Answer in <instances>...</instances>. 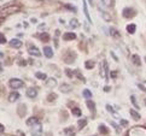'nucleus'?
Returning a JSON list of instances; mask_svg holds the SVG:
<instances>
[{
	"label": "nucleus",
	"instance_id": "f257e3e1",
	"mask_svg": "<svg viewBox=\"0 0 146 136\" xmlns=\"http://www.w3.org/2000/svg\"><path fill=\"white\" fill-rule=\"evenodd\" d=\"M18 11H19L18 5H7V6H4L1 10H0V17H1V20H4L6 17H9V16H11Z\"/></svg>",
	"mask_w": 146,
	"mask_h": 136
},
{
	"label": "nucleus",
	"instance_id": "f03ea898",
	"mask_svg": "<svg viewBox=\"0 0 146 136\" xmlns=\"http://www.w3.org/2000/svg\"><path fill=\"white\" fill-rule=\"evenodd\" d=\"M9 85L12 89H19V88L24 87V82L22 80H19V78H11L9 82Z\"/></svg>",
	"mask_w": 146,
	"mask_h": 136
},
{
	"label": "nucleus",
	"instance_id": "7ed1b4c3",
	"mask_svg": "<svg viewBox=\"0 0 146 136\" xmlns=\"http://www.w3.org/2000/svg\"><path fill=\"white\" fill-rule=\"evenodd\" d=\"M30 134H32V136H42V125L40 123L33 125L32 130H30Z\"/></svg>",
	"mask_w": 146,
	"mask_h": 136
},
{
	"label": "nucleus",
	"instance_id": "20e7f679",
	"mask_svg": "<svg viewBox=\"0 0 146 136\" xmlns=\"http://www.w3.org/2000/svg\"><path fill=\"white\" fill-rule=\"evenodd\" d=\"M122 15H123L124 18L130 19V18H133L134 16L137 15V11H135L134 9H132V7H124L123 11H122Z\"/></svg>",
	"mask_w": 146,
	"mask_h": 136
},
{
	"label": "nucleus",
	"instance_id": "39448f33",
	"mask_svg": "<svg viewBox=\"0 0 146 136\" xmlns=\"http://www.w3.org/2000/svg\"><path fill=\"white\" fill-rule=\"evenodd\" d=\"M100 75H102L103 78H108V76H109V66H108V61L106 60H103V63H102Z\"/></svg>",
	"mask_w": 146,
	"mask_h": 136
},
{
	"label": "nucleus",
	"instance_id": "423d86ee",
	"mask_svg": "<svg viewBox=\"0 0 146 136\" xmlns=\"http://www.w3.org/2000/svg\"><path fill=\"white\" fill-rule=\"evenodd\" d=\"M27 96L28 98H30V99H34V98H36L38 96V89L36 88H34V87H32V88H28L27 89Z\"/></svg>",
	"mask_w": 146,
	"mask_h": 136
},
{
	"label": "nucleus",
	"instance_id": "0eeeda50",
	"mask_svg": "<svg viewBox=\"0 0 146 136\" xmlns=\"http://www.w3.org/2000/svg\"><path fill=\"white\" fill-rule=\"evenodd\" d=\"M19 93L18 92H12V93H10L9 94V98H7V100L9 102H16L18 99H19Z\"/></svg>",
	"mask_w": 146,
	"mask_h": 136
},
{
	"label": "nucleus",
	"instance_id": "6e6552de",
	"mask_svg": "<svg viewBox=\"0 0 146 136\" xmlns=\"http://www.w3.org/2000/svg\"><path fill=\"white\" fill-rule=\"evenodd\" d=\"M28 53L30 55H34V57H40L41 55V52L39 51L38 47H35V46H32L30 48H28Z\"/></svg>",
	"mask_w": 146,
	"mask_h": 136
},
{
	"label": "nucleus",
	"instance_id": "1a4fd4ad",
	"mask_svg": "<svg viewBox=\"0 0 146 136\" xmlns=\"http://www.w3.org/2000/svg\"><path fill=\"white\" fill-rule=\"evenodd\" d=\"M9 45L11 46L12 48H19V47L22 46V41H21L19 39H12V40H10Z\"/></svg>",
	"mask_w": 146,
	"mask_h": 136
},
{
	"label": "nucleus",
	"instance_id": "9d476101",
	"mask_svg": "<svg viewBox=\"0 0 146 136\" xmlns=\"http://www.w3.org/2000/svg\"><path fill=\"white\" fill-rule=\"evenodd\" d=\"M75 60V53H72V52H68L66 55H65V59L64 61L66 64H71V63H74Z\"/></svg>",
	"mask_w": 146,
	"mask_h": 136
},
{
	"label": "nucleus",
	"instance_id": "9b49d317",
	"mask_svg": "<svg viewBox=\"0 0 146 136\" xmlns=\"http://www.w3.org/2000/svg\"><path fill=\"white\" fill-rule=\"evenodd\" d=\"M83 13H85V16H86V19H87L90 23H92V19H91V16H90V11H88L86 0H83Z\"/></svg>",
	"mask_w": 146,
	"mask_h": 136
},
{
	"label": "nucleus",
	"instance_id": "f8f14e48",
	"mask_svg": "<svg viewBox=\"0 0 146 136\" xmlns=\"http://www.w3.org/2000/svg\"><path fill=\"white\" fill-rule=\"evenodd\" d=\"M38 123H40V119L38 118V117H30V118H28L27 119V125H29V127H33V125H35V124H38Z\"/></svg>",
	"mask_w": 146,
	"mask_h": 136
},
{
	"label": "nucleus",
	"instance_id": "ddd939ff",
	"mask_svg": "<svg viewBox=\"0 0 146 136\" xmlns=\"http://www.w3.org/2000/svg\"><path fill=\"white\" fill-rule=\"evenodd\" d=\"M59 90L62 93H70L72 90V87L70 85H66V83H63L60 87H59Z\"/></svg>",
	"mask_w": 146,
	"mask_h": 136
},
{
	"label": "nucleus",
	"instance_id": "4468645a",
	"mask_svg": "<svg viewBox=\"0 0 146 136\" xmlns=\"http://www.w3.org/2000/svg\"><path fill=\"white\" fill-rule=\"evenodd\" d=\"M64 134L66 136H75L76 135V130L74 127H68L64 129Z\"/></svg>",
	"mask_w": 146,
	"mask_h": 136
},
{
	"label": "nucleus",
	"instance_id": "2eb2a0df",
	"mask_svg": "<svg viewBox=\"0 0 146 136\" xmlns=\"http://www.w3.org/2000/svg\"><path fill=\"white\" fill-rule=\"evenodd\" d=\"M46 86L50 87V88H53V87H57V80L54 77H48L47 81H46Z\"/></svg>",
	"mask_w": 146,
	"mask_h": 136
},
{
	"label": "nucleus",
	"instance_id": "dca6fc26",
	"mask_svg": "<svg viewBox=\"0 0 146 136\" xmlns=\"http://www.w3.org/2000/svg\"><path fill=\"white\" fill-rule=\"evenodd\" d=\"M44 54L46 58H52V57H53V51H52L51 47L46 46V47H44Z\"/></svg>",
	"mask_w": 146,
	"mask_h": 136
},
{
	"label": "nucleus",
	"instance_id": "f3484780",
	"mask_svg": "<svg viewBox=\"0 0 146 136\" xmlns=\"http://www.w3.org/2000/svg\"><path fill=\"white\" fill-rule=\"evenodd\" d=\"M86 105H87L88 110H90V111H91V113H92V114H94V113H96V104L93 102L92 100H87Z\"/></svg>",
	"mask_w": 146,
	"mask_h": 136
},
{
	"label": "nucleus",
	"instance_id": "a211bd4d",
	"mask_svg": "<svg viewBox=\"0 0 146 136\" xmlns=\"http://www.w3.org/2000/svg\"><path fill=\"white\" fill-rule=\"evenodd\" d=\"M63 39L65 41H71V40H75L76 39V34L75 33H65L63 35Z\"/></svg>",
	"mask_w": 146,
	"mask_h": 136
},
{
	"label": "nucleus",
	"instance_id": "6ab92c4d",
	"mask_svg": "<svg viewBox=\"0 0 146 136\" xmlns=\"http://www.w3.org/2000/svg\"><path fill=\"white\" fill-rule=\"evenodd\" d=\"M110 35L112 36V38H116V39L121 38V34H119V31L116 28H110Z\"/></svg>",
	"mask_w": 146,
	"mask_h": 136
},
{
	"label": "nucleus",
	"instance_id": "aec40b11",
	"mask_svg": "<svg viewBox=\"0 0 146 136\" xmlns=\"http://www.w3.org/2000/svg\"><path fill=\"white\" fill-rule=\"evenodd\" d=\"M132 61H133V64L137 65V66L141 65V60H140V57H139L138 54H134V55L132 57Z\"/></svg>",
	"mask_w": 146,
	"mask_h": 136
},
{
	"label": "nucleus",
	"instance_id": "412c9836",
	"mask_svg": "<svg viewBox=\"0 0 146 136\" xmlns=\"http://www.w3.org/2000/svg\"><path fill=\"white\" fill-rule=\"evenodd\" d=\"M129 113H130V116H132V118L134 119V121H140V114H139V112H137V111H134V110H130L129 111Z\"/></svg>",
	"mask_w": 146,
	"mask_h": 136
},
{
	"label": "nucleus",
	"instance_id": "4be33fe9",
	"mask_svg": "<svg viewBox=\"0 0 146 136\" xmlns=\"http://www.w3.org/2000/svg\"><path fill=\"white\" fill-rule=\"evenodd\" d=\"M39 38H40V40L42 41V42H48L50 41V35L47 33H41L39 35Z\"/></svg>",
	"mask_w": 146,
	"mask_h": 136
},
{
	"label": "nucleus",
	"instance_id": "5701e85b",
	"mask_svg": "<svg viewBox=\"0 0 146 136\" xmlns=\"http://www.w3.org/2000/svg\"><path fill=\"white\" fill-rule=\"evenodd\" d=\"M126 29H127V31H128L129 34H134V33H135V30H137V25L133 24V23H132V24H128Z\"/></svg>",
	"mask_w": 146,
	"mask_h": 136
},
{
	"label": "nucleus",
	"instance_id": "b1692460",
	"mask_svg": "<svg viewBox=\"0 0 146 136\" xmlns=\"http://www.w3.org/2000/svg\"><path fill=\"white\" fill-rule=\"evenodd\" d=\"M99 11H100V13H102V16H103L104 19L108 20V22H110V20H111V16H110V15H109L108 12H104L102 9H99Z\"/></svg>",
	"mask_w": 146,
	"mask_h": 136
},
{
	"label": "nucleus",
	"instance_id": "393cba45",
	"mask_svg": "<svg viewBox=\"0 0 146 136\" xmlns=\"http://www.w3.org/2000/svg\"><path fill=\"white\" fill-rule=\"evenodd\" d=\"M94 65H96V63L93 61V60H87V61L85 63V66H86V69H88V70L93 69V67H94Z\"/></svg>",
	"mask_w": 146,
	"mask_h": 136
},
{
	"label": "nucleus",
	"instance_id": "a878e982",
	"mask_svg": "<svg viewBox=\"0 0 146 136\" xmlns=\"http://www.w3.org/2000/svg\"><path fill=\"white\" fill-rule=\"evenodd\" d=\"M70 27L71 28H77L80 25V23H79V20H77L76 18H72V19H70Z\"/></svg>",
	"mask_w": 146,
	"mask_h": 136
},
{
	"label": "nucleus",
	"instance_id": "bb28decb",
	"mask_svg": "<svg viewBox=\"0 0 146 136\" xmlns=\"http://www.w3.org/2000/svg\"><path fill=\"white\" fill-rule=\"evenodd\" d=\"M71 112H72V114H74L75 117H80L81 114H82V112H81V110L79 108V107H74L71 110Z\"/></svg>",
	"mask_w": 146,
	"mask_h": 136
},
{
	"label": "nucleus",
	"instance_id": "cd10ccee",
	"mask_svg": "<svg viewBox=\"0 0 146 136\" xmlns=\"http://www.w3.org/2000/svg\"><path fill=\"white\" fill-rule=\"evenodd\" d=\"M77 125H79V129H83L87 125V119H80L79 122H77Z\"/></svg>",
	"mask_w": 146,
	"mask_h": 136
},
{
	"label": "nucleus",
	"instance_id": "c85d7f7f",
	"mask_svg": "<svg viewBox=\"0 0 146 136\" xmlns=\"http://www.w3.org/2000/svg\"><path fill=\"white\" fill-rule=\"evenodd\" d=\"M75 75H76V77L79 78L81 82H86V78L83 77V75L81 74V71H80V70H75Z\"/></svg>",
	"mask_w": 146,
	"mask_h": 136
},
{
	"label": "nucleus",
	"instance_id": "c756f323",
	"mask_svg": "<svg viewBox=\"0 0 146 136\" xmlns=\"http://www.w3.org/2000/svg\"><path fill=\"white\" fill-rule=\"evenodd\" d=\"M35 76H36V78H39V80H46V78H47V75L44 74V72H40V71L36 72Z\"/></svg>",
	"mask_w": 146,
	"mask_h": 136
},
{
	"label": "nucleus",
	"instance_id": "7c9ffc66",
	"mask_svg": "<svg viewBox=\"0 0 146 136\" xmlns=\"http://www.w3.org/2000/svg\"><path fill=\"white\" fill-rule=\"evenodd\" d=\"M82 94H83V98L85 99H91L92 98V93H91L90 89H85L82 92Z\"/></svg>",
	"mask_w": 146,
	"mask_h": 136
},
{
	"label": "nucleus",
	"instance_id": "2f4dec72",
	"mask_svg": "<svg viewBox=\"0 0 146 136\" xmlns=\"http://www.w3.org/2000/svg\"><path fill=\"white\" fill-rule=\"evenodd\" d=\"M99 133H102V134H109V129L105 127V125H99Z\"/></svg>",
	"mask_w": 146,
	"mask_h": 136
},
{
	"label": "nucleus",
	"instance_id": "473e14b6",
	"mask_svg": "<svg viewBox=\"0 0 146 136\" xmlns=\"http://www.w3.org/2000/svg\"><path fill=\"white\" fill-rule=\"evenodd\" d=\"M102 3L105 5V6H108V7L113 6V0H102Z\"/></svg>",
	"mask_w": 146,
	"mask_h": 136
},
{
	"label": "nucleus",
	"instance_id": "72a5a7b5",
	"mask_svg": "<svg viewBox=\"0 0 146 136\" xmlns=\"http://www.w3.org/2000/svg\"><path fill=\"white\" fill-rule=\"evenodd\" d=\"M130 101H132V104H133V105H134V107L135 108H137V110H139V105H138V102H137V98H135L134 95H132V96H130Z\"/></svg>",
	"mask_w": 146,
	"mask_h": 136
},
{
	"label": "nucleus",
	"instance_id": "f704fd0d",
	"mask_svg": "<svg viewBox=\"0 0 146 136\" xmlns=\"http://www.w3.org/2000/svg\"><path fill=\"white\" fill-rule=\"evenodd\" d=\"M56 99H57V95H56V94H54V93H51V94H50V95L47 96V101L52 102V101H54V100H56Z\"/></svg>",
	"mask_w": 146,
	"mask_h": 136
},
{
	"label": "nucleus",
	"instance_id": "c9c22d12",
	"mask_svg": "<svg viewBox=\"0 0 146 136\" xmlns=\"http://www.w3.org/2000/svg\"><path fill=\"white\" fill-rule=\"evenodd\" d=\"M65 74L69 76V78H74V75H75V71H71L70 69H65Z\"/></svg>",
	"mask_w": 146,
	"mask_h": 136
},
{
	"label": "nucleus",
	"instance_id": "e433bc0d",
	"mask_svg": "<svg viewBox=\"0 0 146 136\" xmlns=\"http://www.w3.org/2000/svg\"><path fill=\"white\" fill-rule=\"evenodd\" d=\"M121 125H122V127H127L128 121H126V119H121Z\"/></svg>",
	"mask_w": 146,
	"mask_h": 136
},
{
	"label": "nucleus",
	"instance_id": "4c0bfd02",
	"mask_svg": "<svg viewBox=\"0 0 146 136\" xmlns=\"http://www.w3.org/2000/svg\"><path fill=\"white\" fill-rule=\"evenodd\" d=\"M65 7H68V9H70V11L71 12H76V9L74 7V6H71V5H66Z\"/></svg>",
	"mask_w": 146,
	"mask_h": 136
},
{
	"label": "nucleus",
	"instance_id": "58836bf2",
	"mask_svg": "<svg viewBox=\"0 0 146 136\" xmlns=\"http://www.w3.org/2000/svg\"><path fill=\"white\" fill-rule=\"evenodd\" d=\"M111 124H112V127H113L115 129H116V131H117V133H119V131H121V130H119V128L117 127V124H116V123H113V122H112Z\"/></svg>",
	"mask_w": 146,
	"mask_h": 136
},
{
	"label": "nucleus",
	"instance_id": "ea45409f",
	"mask_svg": "<svg viewBox=\"0 0 146 136\" xmlns=\"http://www.w3.org/2000/svg\"><path fill=\"white\" fill-rule=\"evenodd\" d=\"M138 87H139V89H140V90H144V92L146 93V88H145V87L141 85V83H139V85H138Z\"/></svg>",
	"mask_w": 146,
	"mask_h": 136
},
{
	"label": "nucleus",
	"instance_id": "a19ab883",
	"mask_svg": "<svg viewBox=\"0 0 146 136\" xmlns=\"http://www.w3.org/2000/svg\"><path fill=\"white\" fill-rule=\"evenodd\" d=\"M116 76H117V72H116V71L110 72V77H111V78H116Z\"/></svg>",
	"mask_w": 146,
	"mask_h": 136
},
{
	"label": "nucleus",
	"instance_id": "79ce46f5",
	"mask_svg": "<svg viewBox=\"0 0 146 136\" xmlns=\"http://www.w3.org/2000/svg\"><path fill=\"white\" fill-rule=\"evenodd\" d=\"M0 42H1V44H5V42H6V40H5V35H4V34H1V40H0Z\"/></svg>",
	"mask_w": 146,
	"mask_h": 136
},
{
	"label": "nucleus",
	"instance_id": "37998d69",
	"mask_svg": "<svg viewBox=\"0 0 146 136\" xmlns=\"http://www.w3.org/2000/svg\"><path fill=\"white\" fill-rule=\"evenodd\" d=\"M111 55L113 57V59H115V60H116V61H118V58H117L116 55H115V53H113V52H111Z\"/></svg>",
	"mask_w": 146,
	"mask_h": 136
},
{
	"label": "nucleus",
	"instance_id": "c03bdc74",
	"mask_svg": "<svg viewBox=\"0 0 146 136\" xmlns=\"http://www.w3.org/2000/svg\"><path fill=\"white\" fill-rule=\"evenodd\" d=\"M109 90H110V87H106V88H104V92H109Z\"/></svg>",
	"mask_w": 146,
	"mask_h": 136
},
{
	"label": "nucleus",
	"instance_id": "a18cd8bd",
	"mask_svg": "<svg viewBox=\"0 0 146 136\" xmlns=\"http://www.w3.org/2000/svg\"><path fill=\"white\" fill-rule=\"evenodd\" d=\"M0 128H1V133H4V130H5V128H4V125H1V127H0Z\"/></svg>",
	"mask_w": 146,
	"mask_h": 136
},
{
	"label": "nucleus",
	"instance_id": "49530a36",
	"mask_svg": "<svg viewBox=\"0 0 146 136\" xmlns=\"http://www.w3.org/2000/svg\"><path fill=\"white\" fill-rule=\"evenodd\" d=\"M88 3H90V4L92 5V6H93V5H94V4H93V1H92V0H88Z\"/></svg>",
	"mask_w": 146,
	"mask_h": 136
},
{
	"label": "nucleus",
	"instance_id": "de8ad7c7",
	"mask_svg": "<svg viewBox=\"0 0 146 136\" xmlns=\"http://www.w3.org/2000/svg\"><path fill=\"white\" fill-rule=\"evenodd\" d=\"M144 102H145V104H146V99H145V101H144Z\"/></svg>",
	"mask_w": 146,
	"mask_h": 136
},
{
	"label": "nucleus",
	"instance_id": "09e8293b",
	"mask_svg": "<svg viewBox=\"0 0 146 136\" xmlns=\"http://www.w3.org/2000/svg\"><path fill=\"white\" fill-rule=\"evenodd\" d=\"M145 61H146V57H145Z\"/></svg>",
	"mask_w": 146,
	"mask_h": 136
},
{
	"label": "nucleus",
	"instance_id": "8fccbe9b",
	"mask_svg": "<svg viewBox=\"0 0 146 136\" xmlns=\"http://www.w3.org/2000/svg\"><path fill=\"white\" fill-rule=\"evenodd\" d=\"M92 136H96V135H92Z\"/></svg>",
	"mask_w": 146,
	"mask_h": 136
}]
</instances>
